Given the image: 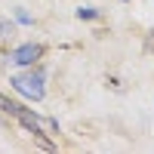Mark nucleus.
<instances>
[{
	"instance_id": "1",
	"label": "nucleus",
	"mask_w": 154,
	"mask_h": 154,
	"mask_svg": "<svg viewBox=\"0 0 154 154\" xmlns=\"http://www.w3.org/2000/svg\"><path fill=\"white\" fill-rule=\"evenodd\" d=\"M9 86L19 96L31 99V102H43V96H46V68L37 62V65H28L16 74H9Z\"/></svg>"
},
{
	"instance_id": "2",
	"label": "nucleus",
	"mask_w": 154,
	"mask_h": 154,
	"mask_svg": "<svg viewBox=\"0 0 154 154\" xmlns=\"http://www.w3.org/2000/svg\"><path fill=\"white\" fill-rule=\"evenodd\" d=\"M16 123L22 126L25 133H43V136H59V123L53 120V117H43V114H37L34 108H25L22 105V111L16 114Z\"/></svg>"
},
{
	"instance_id": "3",
	"label": "nucleus",
	"mask_w": 154,
	"mask_h": 154,
	"mask_svg": "<svg viewBox=\"0 0 154 154\" xmlns=\"http://www.w3.org/2000/svg\"><path fill=\"white\" fill-rule=\"evenodd\" d=\"M46 56V46L43 43H22V46H12L6 59L12 62V65H19V68H28V65H37Z\"/></svg>"
},
{
	"instance_id": "4",
	"label": "nucleus",
	"mask_w": 154,
	"mask_h": 154,
	"mask_svg": "<svg viewBox=\"0 0 154 154\" xmlns=\"http://www.w3.org/2000/svg\"><path fill=\"white\" fill-rule=\"evenodd\" d=\"M12 40H16V22H9L0 16V53H9Z\"/></svg>"
},
{
	"instance_id": "5",
	"label": "nucleus",
	"mask_w": 154,
	"mask_h": 154,
	"mask_svg": "<svg viewBox=\"0 0 154 154\" xmlns=\"http://www.w3.org/2000/svg\"><path fill=\"white\" fill-rule=\"evenodd\" d=\"M22 111V102H16V99H9L6 93H0V114H6L9 120H16V114Z\"/></svg>"
},
{
	"instance_id": "6",
	"label": "nucleus",
	"mask_w": 154,
	"mask_h": 154,
	"mask_svg": "<svg viewBox=\"0 0 154 154\" xmlns=\"http://www.w3.org/2000/svg\"><path fill=\"white\" fill-rule=\"evenodd\" d=\"M77 19H80V22H96V19H102V9H96V6H80V9H77Z\"/></svg>"
},
{
	"instance_id": "7",
	"label": "nucleus",
	"mask_w": 154,
	"mask_h": 154,
	"mask_svg": "<svg viewBox=\"0 0 154 154\" xmlns=\"http://www.w3.org/2000/svg\"><path fill=\"white\" fill-rule=\"evenodd\" d=\"M16 22H19V25H31L34 19H31L28 12H25V9H19V12H16Z\"/></svg>"
}]
</instances>
